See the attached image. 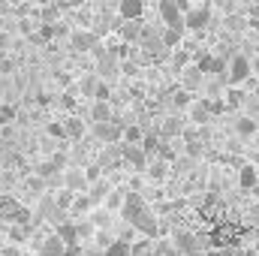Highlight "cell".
<instances>
[{"mask_svg":"<svg viewBox=\"0 0 259 256\" xmlns=\"http://www.w3.org/2000/svg\"><path fill=\"white\" fill-rule=\"evenodd\" d=\"M250 72H253L250 58H244V55H232V58H229V66H226V81H229L232 88H238V84H244V81L250 78Z\"/></svg>","mask_w":259,"mask_h":256,"instance_id":"cell-1","label":"cell"},{"mask_svg":"<svg viewBox=\"0 0 259 256\" xmlns=\"http://www.w3.org/2000/svg\"><path fill=\"white\" fill-rule=\"evenodd\" d=\"M130 226H133L142 238H148V241H157V238H160V220H157V214H154L151 208H148V211H142Z\"/></svg>","mask_w":259,"mask_h":256,"instance_id":"cell-2","label":"cell"},{"mask_svg":"<svg viewBox=\"0 0 259 256\" xmlns=\"http://www.w3.org/2000/svg\"><path fill=\"white\" fill-rule=\"evenodd\" d=\"M61 181H64V190H69L72 196H75V193L88 190L91 175H88V169H81V166H66L64 175H61Z\"/></svg>","mask_w":259,"mask_h":256,"instance_id":"cell-3","label":"cell"},{"mask_svg":"<svg viewBox=\"0 0 259 256\" xmlns=\"http://www.w3.org/2000/svg\"><path fill=\"white\" fill-rule=\"evenodd\" d=\"M211 24V6L208 3H196V6H190L187 12H184V30H205Z\"/></svg>","mask_w":259,"mask_h":256,"instance_id":"cell-4","label":"cell"},{"mask_svg":"<svg viewBox=\"0 0 259 256\" xmlns=\"http://www.w3.org/2000/svg\"><path fill=\"white\" fill-rule=\"evenodd\" d=\"M100 46V36L91 30V27H78V30H69V49L84 55V52H94Z\"/></svg>","mask_w":259,"mask_h":256,"instance_id":"cell-5","label":"cell"},{"mask_svg":"<svg viewBox=\"0 0 259 256\" xmlns=\"http://www.w3.org/2000/svg\"><path fill=\"white\" fill-rule=\"evenodd\" d=\"M157 12H160V18H163L166 27L184 30V9H181L178 0H160V3H157Z\"/></svg>","mask_w":259,"mask_h":256,"instance_id":"cell-6","label":"cell"},{"mask_svg":"<svg viewBox=\"0 0 259 256\" xmlns=\"http://www.w3.org/2000/svg\"><path fill=\"white\" fill-rule=\"evenodd\" d=\"M172 244L178 247L181 256H202L199 253V238H196L190 229H175L172 232Z\"/></svg>","mask_w":259,"mask_h":256,"instance_id":"cell-7","label":"cell"},{"mask_svg":"<svg viewBox=\"0 0 259 256\" xmlns=\"http://www.w3.org/2000/svg\"><path fill=\"white\" fill-rule=\"evenodd\" d=\"M196 66H199L205 75H226L229 61L220 58V55H199V58H196Z\"/></svg>","mask_w":259,"mask_h":256,"instance_id":"cell-8","label":"cell"},{"mask_svg":"<svg viewBox=\"0 0 259 256\" xmlns=\"http://www.w3.org/2000/svg\"><path fill=\"white\" fill-rule=\"evenodd\" d=\"M142 211H148V202H145V196L142 193H136V190H130L127 193V202H124V208H121V217L127 220V223H133Z\"/></svg>","mask_w":259,"mask_h":256,"instance_id":"cell-9","label":"cell"},{"mask_svg":"<svg viewBox=\"0 0 259 256\" xmlns=\"http://www.w3.org/2000/svg\"><path fill=\"white\" fill-rule=\"evenodd\" d=\"M187 118H190V124H196V127L208 124V121L214 118V103H211V100H199V103H193V106L187 109Z\"/></svg>","mask_w":259,"mask_h":256,"instance_id":"cell-10","label":"cell"},{"mask_svg":"<svg viewBox=\"0 0 259 256\" xmlns=\"http://www.w3.org/2000/svg\"><path fill=\"white\" fill-rule=\"evenodd\" d=\"M94 139L97 142H103V145H118L121 142V127L115 124V121H109V124H94Z\"/></svg>","mask_w":259,"mask_h":256,"instance_id":"cell-11","label":"cell"},{"mask_svg":"<svg viewBox=\"0 0 259 256\" xmlns=\"http://www.w3.org/2000/svg\"><path fill=\"white\" fill-rule=\"evenodd\" d=\"M84 133H88V121L84 118H78V115H69L64 121V136L66 142H81L84 139Z\"/></svg>","mask_w":259,"mask_h":256,"instance_id":"cell-12","label":"cell"},{"mask_svg":"<svg viewBox=\"0 0 259 256\" xmlns=\"http://www.w3.org/2000/svg\"><path fill=\"white\" fill-rule=\"evenodd\" d=\"M145 175H148L154 184H163V181H166V175H169V160H163V157H154V160H148V166H145Z\"/></svg>","mask_w":259,"mask_h":256,"instance_id":"cell-13","label":"cell"},{"mask_svg":"<svg viewBox=\"0 0 259 256\" xmlns=\"http://www.w3.org/2000/svg\"><path fill=\"white\" fill-rule=\"evenodd\" d=\"M109 121H115L112 106L106 100H94L91 103V124H109Z\"/></svg>","mask_w":259,"mask_h":256,"instance_id":"cell-14","label":"cell"},{"mask_svg":"<svg viewBox=\"0 0 259 256\" xmlns=\"http://www.w3.org/2000/svg\"><path fill=\"white\" fill-rule=\"evenodd\" d=\"M142 12H145V0H121L118 3V15L124 21H139Z\"/></svg>","mask_w":259,"mask_h":256,"instance_id":"cell-15","label":"cell"},{"mask_svg":"<svg viewBox=\"0 0 259 256\" xmlns=\"http://www.w3.org/2000/svg\"><path fill=\"white\" fill-rule=\"evenodd\" d=\"M88 220H91V226H97V229H112L115 214H112V211H106L103 205H94V211L88 214Z\"/></svg>","mask_w":259,"mask_h":256,"instance_id":"cell-16","label":"cell"},{"mask_svg":"<svg viewBox=\"0 0 259 256\" xmlns=\"http://www.w3.org/2000/svg\"><path fill=\"white\" fill-rule=\"evenodd\" d=\"M121 154H124V160L133 163L136 169H145L148 166V154L142 151V145H121Z\"/></svg>","mask_w":259,"mask_h":256,"instance_id":"cell-17","label":"cell"},{"mask_svg":"<svg viewBox=\"0 0 259 256\" xmlns=\"http://www.w3.org/2000/svg\"><path fill=\"white\" fill-rule=\"evenodd\" d=\"M127 193L130 190H124V187H121V190L112 187V190L106 193V199H103V208L112 211V214H121V208H124V202H127Z\"/></svg>","mask_w":259,"mask_h":256,"instance_id":"cell-18","label":"cell"},{"mask_svg":"<svg viewBox=\"0 0 259 256\" xmlns=\"http://www.w3.org/2000/svg\"><path fill=\"white\" fill-rule=\"evenodd\" d=\"M202 78H205V72L196 64L184 66V72H181V88H184V91H196V88H202Z\"/></svg>","mask_w":259,"mask_h":256,"instance_id":"cell-19","label":"cell"},{"mask_svg":"<svg viewBox=\"0 0 259 256\" xmlns=\"http://www.w3.org/2000/svg\"><path fill=\"white\" fill-rule=\"evenodd\" d=\"M100 81H103V78H100L97 72L81 75V81H78V94H81V97H88V100L94 103V100H97V91H100Z\"/></svg>","mask_w":259,"mask_h":256,"instance_id":"cell-20","label":"cell"},{"mask_svg":"<svg viewBox=\"0 0 259 256\" xmlns=\"http://www.w3.org/2000/svg\"><path fill=\"white\" fill-rule=\"evenodd\" d=\"M39 256H69V250H66V244L58 235H49V238L39 244Z\"/></svg>","mask_w":259,"mask_h":256,"instance_id":"cell-21","label":"cell"},{"mask_svg":"<svg viewBox=\"0 0 259 256\" xmlns=\"http://www.w3.org/2000/svg\"><path fill=\"white\" fill-rule=\"evenodd\" d=\"M181 130H184V121L178 115H166L160 124V139H175V136H181Z\"/></svg>","mask_w":259,"mask_h":256,"instance_id":"cell-22","label":"cell"},{"mask_svg":"<svg viewBox=\"0 0 259 256\" xmlns=\"http://www.w3.org/2000/svg\"><path fill=\"white\" fill-rule=\"evenodd\" d=\"M256 184H259L256 166H241V169H238V187H241V190H253Z\"/></svg>","mask_w":259,"mask_h":256,"instance_id":"cell-23","label":"cell"},{"mask_svg":"<svg viewBox=\"0 0 259 256\" xmlns=\"http://www.w3.org/2000/svg\"><path fill=\"white\" fill-rule=\"evenodd\" d=\"M235 133H238L241 139H250V136L256 133V121H253V118H238V121H235Z\"/></svg>","mask_w":259,"mask_h":256,"instance_id":"cell-24","label":"cell"},{"mask_svg":"<svg viewBox=\"0 0 259 256\" xmlns=\"http://www.w3.org/2000/svg\"><path fill=\"white\" fill-rule=\"evenodd\" d=\"M130 250H133V244L121 241V238H112V244L106 247V256H130Z\"/></svg>","mask_w":259,"mask_h":256,"instance_id":"cell-25","label":"cell"},{"mask_svg":"<svg viewBox=\"0 0 259 256\" xmlns=\"http://www.w3.org/2000/svg\"><path fill=\"white\" fill-rule=\"evenodd\" d=\"M181 33H184V30H178V27H166L160 39H163L166 49H175V46H181Z\"/></svg>","mask_w":259,"mask_h":256,"instance_id":"cell-26","label":"cell"},{"mask_svg":"<svg viewBox=\"0 0 259 256\" xmlns=\"http://www.w3.org/2000/svg\"><path fill=\"white\" fill-rule=\"evenodd\" d=\"M154 256H181V253L169 238V241H154Z\"/></svg>","mask_w":259,"mask_h":256,"instance_id":"cell-27","label":"cell"},{"mask_svg":"<svg viewBox=\"0 0 259 256\" xmlns=\"http://www.w3.org/2000/svg\"><path fill=\"white\" fill-rule=\"evenodd\" d=\"M55 235H58V238H61V241H69V244H72V241H75V235H78V232H75V226H72V223H61V226H58V232H55Z\"/></svg>","mask_w":259,"mask_h":256,"instance_id":"cell-28","label":"cell"},{"mask_svg":"<svg viewBox=\"0 0 259 256\" xmlns=\"http://www.w3.org/2000/svg\"><path fill=\"white\" fill-rule=\"evenodd\" d=\"M172 106H175V109H190V106H193V100H190V91H184V88H181V91L172 97Z\"/></svg>","mask_w":259,"mask_h":256,"instance_id":"cell-29","label":"cell"},{"mask_svg":"<svg viewBox=\"0 0 259 256\" xmlns=\"http://www.w3.org/2000/svg\"><path fill=\"white\" fill-rule=\"evenodd\" d=\"M46 136H52L55 142H61V139H66V136H64V124H58V121L46 124Z\"/></svg>","mask_w":259,"mask_h":256,"instance_id":"cell-30","label":"cell"},{"mask_svg":"<svg viewBox=\"0 0 259 256\" xmlns=\"http://www.w3.org/2000/svg\"><path fill=\"white\" fill-rule=\"evenodd\" d=\"M244 27H247V21L241 15H229L226 18V30H244Z\"/></svg>","mask_w":259,"mask_h":256,"instance_id":"cell-31","label":"cell"},{"mask_svg":"<svg viewBox=\"0 0 259 256\" xmlns=\"http://www.w3.org/2000/svg\"><path fill=\"white\" fill-rule=\"evenodd\" d=\"M223 97H226V103H229L232 109H235V106H241V100H244V97H241V94H238V91H235L232 84L226 88V94H223Z\"/></svg>","mask_w":259,"mask_h":256,"instance_id":"cell-32","label":"cell"},{"mask_svg":"<svg viewBox=\"0 0 259 256\" xmlns=\"http://www.w3.org/2000/svg\"><path fill=\"white\" fill-rule=\"evenodd\" d=\"M15 121V109L12 106H0V124H9Z\"/></svg>","mask_w":259,"mask_h":256,"instance_id":"cell-33","label":"cell"},{"mask_svg":"<svg viewBox=\"0 0 259 256\" xmlns=\"http://www.w3.org/2000/svg\"><path fill=\"white\" fill-rule=\"evenodd\" d=\"M27 190H33V193H42L46 187H42V178L39 175H33V178H27Z\"/></svg>","mask_w":259,"mask_h":256,"instance_id":"cell-34","label":"cell"},{"mask_svg":"<svg viewBox=\"0 0 259 256\" xmlns=\"http://www.w3.org/2000/svg\"><path fill=\"white\" fill-rule=\"evenodd\" d=\"M202 256H232L229 250H223V247H211V250H205Z\"/></svg>","mask_w":259,"mask_h":256,"instance_id":"cell-35","label":"cell"},{"mask_svg":"<svg viewBox=\"0 0 259 256\" xmlns=\"http://www.w3.org/2000/svg\"><path fill=\"white\" fill-rule=\"evenodd\" d=\"M106 3H115V6H118V3H121V0H106Z\"/></svg>","mask_w":259,"mask_h":256,"instance_id":"cell-36","label":"cell"},{"mask_svg":"<svg viewBox=\"0 0 259 256\" xmlns=\"http://www.w3.org/2000/svg\"><path fill=\"white\" fill-rule=\"evenodd\" d=\"M36 3H52V0H36Z\"/></svg>","mask_w":259,"mask_h":256,"instance_id":"cell-37","label":"cell"},{"mask_svg":"<svg viewBox=\"0 0 259 256\" xmlns=\"http://www.w3.org/2000/svg\"><path fill=\"white\" fill-rule=\"evenodd\" d=\"M196 3H208V0H196Z\"/></svg>","mask_w":259,"mask_h":256,"instance_id":"cell-38","label":"cell"},{"mask_svg":"<svg viewBox=\"0 0 259 256\" xmlns=\"http://www.w3.org/2000/svg\"><path fill=\"white\" fill-rule=\"evenodd\" d=\"M256 256H259V253H256Z\"/></svg>","mask_w":259,"mask_h":256,"instance_id":"cell-39","label":"cell"}]
</instances>
